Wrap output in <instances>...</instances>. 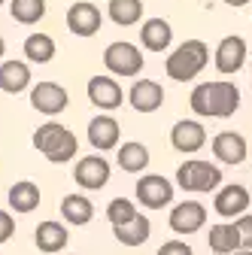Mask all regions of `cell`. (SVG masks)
<instances>
[{
	"label": "cell",
	"instance_id": "6da1fadb",
	"mask_svg": "<svg viewBox=\"0 0 252 255\" xmlns=\"http://www.w3.org/2000/svg\"><path fill=\"white\" fill-rule=\"evenodd\" d=\"M192 110L198 116H207V119H228L237 113L240 107V88L234 82H225V79H216V82H201L192 98H188Z\"/></svg>",
	"mask_w": 252,
	"mask_h": 255
},
{
	"label": "cell",
	"instance_id": "7a4b0ae2",
	"mask_svg": "<svg viewBox=\"0 0 252 255\" xmlns=\"http://www.w3.org/2000/svg\"><path fill=\"white\" fill-rule=\"evenodd\" d=\"M34 149H40L46 155V161L64 164V161H70V158H76L79 140H76L73 131H67L64 125L46 122V125H40L37 131H34Z\"/></svg>",
	"mask_w": 252,
	"mask_h": 255
},
{
	"label": "cell",
	"instance_id": "3957f363",
	"mask_svg": "<svg viewBox=\"0 0 252 255\" xmlns=\"http://www.w3.org/2000/svg\"><path fill=\"white\" fill-rule=\"evenodd\" d=\"M207 61H210V49H207L204 40H185L176 52L167 55L164 70H167L170 79L188 82V79H195V76L207 67Z\"/></svg>",
	"mask_w": 252,
	"mask_h": 255
},
{
	"label": "cell",
	"instance_id": "277c9868",
	"mask_svg": "<svg viewBox=\"0 0 252 255\" xmlns=\"http://www.w3.org/2000/svg\"><path fill=\"white\" fill-rule=\"evenodd\" d=\"M219 182H222V170L210 161H198V158L185 161L176 170V185L182 191H213L219 188Z\"/></svg>",
	"mask_w": 252,
	"mask_h": 255
},
{
	"label": "cell",
	"instance_id": "5b68a950",
	"mask_svg": "<svg viewBox=\"0 0 252 255\" xmlns=\"http://www.w3.org/2000/svg\"><path fill=\"white\" fill-rule=\"evenodd\" d=\"M104 64H107V70L116 73V76H137L143 70V52L134 46V43H110L104 49Z\"/></svg>",
	"mask_w": 252,
	"mask_h": 255
},
{
	"label": "cell",
	"instance_id": "8992f818",
	"mask_svg": "<svg viewBox=\"0 0 252 255\" xmlns=\"http://www.w3.org/2000/svg\"><path fill=\"white\" fill-rule=\"evenodd\" d=\"M137 201L146 210H161L173 201V185L170 179L158 176V173H146L137 179Z\"/></svg>",
	"mask_w": 252,
	"mask_h": 255
},
{
	"label": "cell",
	"instance_id": "52a82bcc",
	"mask_svg": "<svg viewBox=\"0 0 252 255\" xmlns=\"http://www.w3.org/2000/svg\"><path fill=\"white\" fill-rule=\"evenodd\" d=\"M67 104H70V94L58 82H40L30 88V107L43 116H58L61 110H67Z\"/></svg>",
	"mask_w": 252,
	"mask_h": 255
},
{
	"label": "cell",
	"instance_id": "ba28073f",
	"mask_svg": "<svg viewBox=\"0 0 252 255\" xmlns=\"http://www.w3.org/2000/svg\"><path fill=\"white\" fill-rule=\"evenodd\" d=\"M73 179H76L79 188H88V191L104 188L110 182V164H107V158H101V155L82 158V161L76 164V170H73Z\"/></svg>",
	"mask_w": 252,
	"mask_h": 255
},
{
	"label": "cell",
	"instance_id": "9c48e42d",
	"mask_svg": "<svg viewBox=\"0 0 252 255\" xmlns=\"http://www.w3.org/2000/svg\"><path fill=\"white\" fill-rule=\"evenodd\" d=\"M204 222H207V210L198 201H182L170 213V228L176 234H195L204 228Z\"/></svg>",
	"mask_w": 252,
	"mask_h": 255
},
{
	"label": "cell",
	"instance_id": "30bf717a",
	"mask_svg": "<svg viewBox=\"0 0 252 255\" xmlns=\"http://www.w3.org/2000/svg\"><path fill=\"white\" fill-rule=\"evenodd\" d=\"M67 27L73 30L76 37H94L101 30V9L94 3L79 0V3H73L67 9Z\"/></svg>",
	"mask_w": 252,
	"mask_h": 255
},
{
	"label": "cell",
	"instance_id": "8fae6325",
	"mask_svg": "<svg viewBox=\"0 0 252 255\" xmlns=\"http://www.w3.org/2000/svg\"><path fill=\"white\" fill-rule=\"evenodd\" d=\"M243 64H246V40L243 37H225L216 49V70L231 76Z\"/></svg>",
	"mask_w": 252,
	"mask_h": 255
},
{
	"label": "cell",
	"instance_id": "7c38bea8",
	"mask_svg": "<svg viewBox=\"0 0 252 255\" xmlns=\"http://www.w3.org/2000/svg\"><path fill=\"white\" fill-rule=\"evenodd\" d=\"M213 155L222 164H243L249 149H246V140L237 131H222V134L213 137Z\"/></svg>",
	"mask_w": 252,
	"mask_h": 255
},
{
	"label": "cell",
	"instance_id": "4fadbf2b",
	"mask_svg": "<svg viewBox=\"0 0 252 255\" xmlns=\"http://www.w3.org/2000/svg\"><path fill=\"white\" fill-rule=\"evenodd\" d=\"M170 143H173V149H179V152H198V149L207 143V131H204L201 122H195V119H182V122L173 125Z\"/></svg>",
	"mask_w": 252,
	"mask_h": 255
},
{
	"label": "cell",
	"instance_id": "5bb4252c",
	"mask_svg": "<svg viewBox=\"0 0 252 255\" xmlns=\"http://www.w3.org/2000/svg\"><path fill=\"white\" fill-rule=\"evenodd\" d=\"M88 101L98 110H116L122 104V85L110 76H91L88 79Z\"/></svg>",
	"mask_w": 252,
	"mask_h": 255
},
{
	"label": "cell",
	"instance_id": "9a60e30c",
	"mask_svg": "<svg viewBox=\"0 0 252 255\" xmlns=\"http://www.w3.org/2000/svg\"><path fill=\"white\" fill-rule=\"evenodd\" d=\"M119 122L113 116H94L88 122V143L94 149H101V152H110L119 146Z\"/></svg>",
	"mask_w": 252,
	"mask_h": 255
},
{
	"label": "cell",
	"instance_id": "2e32d148",
	"mask_svg": "<svg viewBox=\"0 0 252 255\" xmlns=\"http://www.w3.org/2000/svg\"><path fill=\"white\" fill-rule=\"evenodd\" d=\"M249 201H252V198H249V191H246L243 185H225V188L216 195L213 207H216L219 216L234 219V216H243V213L249 210Z\"/></svg>",
	"mask_w": 252,
	"mask_h": 255
},
{
	"label": "cell",
	"instance_id": "e0dca14e",
	"mask_svg": "<svg viewBox=\"0 0 252 255\" xmlns=\"http://www.w3.org/2000/svg\"><path fill=\"white\" fill-rule=\"evenodd\" d=\"M164 104V88L155 79H137L131 88V107L137 113H155Z\"/></svg>",
	"mask_w": 252,
	"mask_h": 255
},
{
	"label": "cell",
	"instance_id": "ac0fdd59",
	"mask_svg": "<svg viewBox=\"0 0 252 255\" xmlns=\"http://www.w3.org/2000/svg\"><path fill=\"white\" fill-rule=\"evenodd\" d=\"M210 249L216 255H234L243 249V240H240V231H237V222H219V225L210 228Z\"/></svg>",
	"mask_w": 252,
	"mask_h": 255
},
{
	"label": "cell",
	"instance_id": "d6986e66",
	"mask_svg": "<svg viewBox=\"0 0 252 255\" xmlns=\"http://www.w3.org/2000/svg\"><path fill=\"white\" fill-rule=\"evenodd\" d=\"M30 85V67L24 61H3L0 64V91L21 94Z\"/></svg>",
	"mask_w": 252,
	"mask_h": 255
},
{
	"label": "cell",
	"instance_id": "ffe728a7",
	"mask_svg": "<svg viewBox=\"0 0 252 255\" xmlns=\"http://www.w3.org/2000/svg\"><path fill=\"white\" fill-rule=\"evenodd\" d=\"M173 40V27L164 21V18H149L143 27H140V43L149 49V52H164Z\"/></svg>",
	"mask_w": 252,
	"mask_h": 255
},
{
	"label": "cell",
	"instance_id": "44dd1931",
	"mask_svg": "<svg viewBox=\"0 0 252 255\" xmlns=\"http://www.w3.org/2000/svg\"><path fill=\"white\" fill-rule=\"evenodd\" d=\"M116 164L125 170V173H143L146 167H149V149L143 146V143H125V146H119V152H116Z\"/></svg>",
	"mask_w": 252,
	"mask_h": 255
},
{
	"label": "cell",
	"instance_id": "7402d4cb",
	"mask_svg": "<svg viewBox=\"0 0 252 255\" xmlns=\"http://www.w3.org/2000/svg\"><path fill=\"white\" fill-rule=\"evenodd\" d=\"M6 201H9V207H12L15 213H34V210L40 207V188H37V182L21 179V182H15V185L9 188Z\"/></svg>",
	"mask_w": 252,
	"mask_h": 255
},
{
	"label": "cell",
	"instance_id": "603a6c76",
	"mask_svg": "<svg viewBox=\"0 0 252 255\" xmlns=\"http://www.w3.org/2000/svg\"><path fill=\"white\" fill-rule=\"evenodd\" d=\"M34 240L43 252H61L67 246V228L61 222H40L34 231Z\"/></svg>",
	"mask_w": 252,
	"mask_h": 255
},
{
	"label": "cell",
	"instance_id": "cb8c5ba5",
	"mask_svg": "<svg viewBox=\"0 0 252 255\" xmlns=\"http://www.w3.org/2000/svg\"><path fill=\"white\" fill-rule=\"evenodd\" d=\"M61 213H64V219L70 225H88L94 219V204L85 195H67L61 201Z\"/></svg>",
	"mask_w": 252,
	"mask_h": 255
},
{
	"label": "cell",
	"instance_id": "d4e9b609",
	"mask_svg": "<svg viewBox=\"0 0 252 255\" xmlns=\"http://www.w3.org/2000/svg\"><path fill=\"white\" fill-rule=\"evenodd\" d=\"M24 58L30 64H49L55 58V40L49 34H30L24 40Z\"/></svg>",
	"mask_w": 252,
	"mask_h": 255
},
{
	"label": "cell",
	"instance_id": "484cf974",
	"mask_svg": "<svg viewBox=\"0 0 252 255\" xmlns=\"http://www.w3.org/2000/svg\"><path fill=\"white\" fill-rule=\"evenodd\" d=\"M113 234H116V240L125 243V246H143V243L149 240V234H152V225H149L146 216H137V219L128 222L125 228H113Z\"/></svg>",
	"mask_w": 252,
	"mask_h": 255
},
{
	"label": "cell",
	"instance_id": "4316f807",
	"mask_svg": "<svg viewBox=\"0 0 252 255\" xmlns=\"http://www.w3.org/2000/svg\"><path fill=\"white\" fill-rule=\"evenodd\" d=\"M110 18L122 27H131L143 15V0H110Z\"/></svg>",
	"mask_w": 252,
	"mask_h": 255
},
{
	"label": "cell",
	"instance_id": "83f0119b",
	"mask_svg": "<svg viewBox=\"0 0 252 255\" xmlns=\"http://www.w3.org/2000/svg\"><path fill=\"white\" fill-rule=\"evenodd\" d=\"M9 12L18 24H37L46 15V0H12Z\"/></svg>",
	"mask_w": 252,
	"mask_h": 255
},
{
	"label": "cell",
	"instance_id": "f1b7e54d",
	"mask_svg": "<svg viewBox=\"0 0 252 255\" xmlns=\"http://www.w3.org/2000/svg\"><path fill=\"white\" fill-rule=\"evenodd\" d=\"M140 213H137V207H134V201H128V198H113L110 201V207H107V219L113 222V228H125L128 222H134Z\"/></svg>",
	"mask_w": 252,
	"mask_h": 255
},
{
	"label": "cell",
	"instance_id": "f546056e",
	"mask_svg": "<svg viewBox=\"0 0 252 255\" xmlns=\"http://www.w3.org/2000/svg\"><path fill=\"white\" fill-rule=\"evenodd\" d=\"M237 231H240L243 249H246V252H252V216H240V222H237Z\"/></svg>",
	"mask_w": 252,
	"mask_h": 255
},
{
	"label": "cell",
	"instance_id": "4dcf8cb0",
	"mask_svg": "<svg viewBox=\"0 0 252 255\" xmlns=\"http://www.w3.org/2000/svg\"><path fill=\"white\" fill-rule=\"evenodd\" d=\"M12 234H15V219L6 210H0V243L12 240Z\"/></svg>",
	"mask_w": 252,
	"mask_h": 255
},
{
	"label": "cell",
	"instance_id": "1f68e13d",
	"mask_svg": "<svg viewBox=\"0 0 252 255\" xmlns=\"http://www.w3.org/2000/svg\"><path fill=\"white\" fill-rule=\"evenodd\" d=\"M158 255H192V246H185L182 240H170L158 249Z\"/></svg>",
	"mask_w": 252,
	"mask_h": 255
},
{
	"label": "cell",
	"instance_id": "d6a6232c",
	"mask_svg": "<svg viewBox=\"0 0 252 255\" xmlns=\"http://www.w3.org/2000/svg\"><path fill=\"white\" fill-rule=\"evenodd\" d=\"M228 6H243V3H249V0H225Z\"/></svg>",
	"mask_w": 252,
	"mask_h": 255
},
{
	"label": "cell",
	"instance_id": "836d02e7",
	"mask_svg": "<svg viewBox=\"0 0 252 255\" xmlns=\"http://www.w3.org/2000/svg\"><path fill=\"white\" fill-rule=\"evenodd\" d=\"M3 52H6V43H3V37H0V58H3Z\"/></svg>",
	"mask_w": 252,
	"mask_h": 255
},
{
	"label": "cell",
	"instance_id": "e575fe53",
	"mask_svg": "<svg viewBox=\"0 0 252 255\" xmlns=\"http://www.w3.org/2000/svg\"><path fill=\"white\" fill-rule=\"evenodd\" d=\"M234 255H252V252H246V249H240V252H234Z\"/></svg>",
	"mask_w": 252,
	"mask_h": 255
},
{
	"label": "cell",
	"instance_id": "d590c367",
	"mask_svg": "<svg viewBox=\"0 0 252 255\" xmlns=\"http://www.w3.org/2000/svg\"><path fill=\"white\" fill-rule=\"evenodd\" d=\"M3 3H6V0H0V6H3Z\"/></svg>",
	"mask_w": 252,
	"mask_h": 255
}]
</instances>
